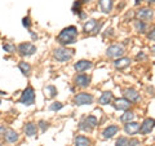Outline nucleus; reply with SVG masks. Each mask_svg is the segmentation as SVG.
Listing matches in <instances>:
<instances>
[{"instance_id":"f257e3e1","label":"nucleus","mask_w":155,"mask_h":146,"mask_svg":"<svg viewBox=\"0 0 155 146\" xmlns=\"http://www.w3.org/2000/svg\"><path fill=\"white\" fill-rule=\"evenodd\" d=\"M76 38H78V28L75 26H69L60 32V35L57 36V41L62 45H67L75 43Z\"/></svg>"},{"instance_id":"a878e982","label":"nucleus","mask_w":155,"mask_h":146,"mask_svg":"<svg viewBox=\"0 0 155 146\" xmlns=\"http://www.w3.org/2000/svg\"><path fill=\"white\" fill-rule=\"evenodd\" d=\"M134 26H136V28H137L138 32H145V30H146V25H145L143 21H141V19L134 21Z\"/></svg>"},{"instance_id":"20e7f679","label":"nucleus","mask_w":155,"mask_h":146,"mask_svg":"<svg viewBox=\"0 0 155 146\" xmlns=\"http://www.w3.org/2000/svg\"><path fill=\"white\" fill-rule=\"evenodd\" d=\"M96 125H97V119H96V116L89 115V116H87L84 120L80 121L79 128H80L81 131H84V132H91V131L93 129Z\"/></svg>"},{"instance_id":"2f4dec72","label":"nucleus","mask_w":155,"mask_h":146,"mask_svg":"<svg viewBox=\"0 0 155 146\" xmlns=\"http://www.w3.org/2000/svg\"><path fill=\"white\" fill-rule=\"evenodd\" d=\"M80 2H75L74 3V7H72V11H74V13H79L80 12Z\"/></svg>"},{"instance_id":"dca6fc26","label":"nucleus","mask_w":155,"mask_h":146,"mask_svg":"<svg viewBox=\"0 0 155 146\" xmlns=\"http://www.w3.org/2000/svg\"><path fill=\"white\" fill-rule=\"evenodd\" d=\"M118 131H119V127L118 125H109L107 128H106L104 131V133H102V137L105 140H107V138H111L114 134L118 133Z\"/></svg>"},{"instance_id":"1a4fd4ad","label":"nucleus","mask_w":155,"mask_h":146,"mask_svg":"<svg viewBox=\"0 0 155 146\" xmlns=\"http://www.w3.org/2000/svg\"><path fill=\"white\" fill-rule=\"evenodd\" d=\"M136 16H137L138 19H141V21H150L154 17V12L149 8H143V9H140Z\"/></svg>"},{"instance_id":"f3484780","label":"nucleus","mask_w":155,"mask_h":146,"mask_svg":"<svg viewBox=\"0 0 155 146\" xmlns=\"http://www.w3.org/2000/svg\"><path fill=\"white\" fill-rule=\"evenodd\" d=\"M4 137H5L7 142L13 144V142H16V141L18 140V133L16 132V131H13V129H7L5 133H4Z\"/></svg>"},{"instance_id":"e433bc0d","label":"nucleus","mask_w":155,"mask_h":146,"mask_svg":"<svg viewBox=\"0 0 155 146\" xmlns=\"http://www.w3.org/2000/svg\"><path fill=\"white\" fill-rule=\"evenodd\" d=\"M141 2H142V0H136V4H140Z\"/></svg>"},{"instance_id":"4be33fe9","label":"nucleus","mask_w":155,"mask_h":146,"mask_svg":"<svg viewBox=\"0 0 155 146\" xmlns=\"http://www.w3.org/2000/svg\"><path fill=\"white\" fill-rule=\"evenodd\" d=\"M23 131H25V133L27 136H30V137H32V136L36 134V125L34 123H27L25 125V128H23Z\"/></svg>"},{"instance_id":"7ed1b4c3","label":"nucleus","mask_w":155,"mask_h":146,"mask_svg":"<svg viewBox=\"0 0 155 146\" xmlns=\"http://www.w3.org/2000/svg\"><path fill=\"white\" fill-rule=\"evenodd\" d=\"M19 102L26 106H31L35 102V92H34L32 87H27V88L22 92L21 97H19Z\"/></svg>"},{"instance_id":"cd10ccee","label":"nucleus","mask_w":155,"mask_h":146,"mask_svg":"<svg viewBox=\"0 0 155 146\" xmlns=\"http://www.w3.org/2000/svg\"><path fill=\"white\" fill-rule=\"evenodd\" d=\"M62 105L61 102H54V104H52L51 106H49V110H52V111H58V110H61L62 109Z\"/></svg>"},{"instance_id":"7c9ffc66","label":"nucleus","mask_w":155,"mask_h":146,"mask_svg":"<svg viewBox=\"0 0 155 146\" xmlns=\"http://www.w3.org/2000/svg\"><path fill=\"white\" fill-rule=\"evenodd\" d=\"M39 127H40V129H41V132H45V129H48V123H45L44 120H40L39 121Z\"/></svg>"},{"instance_id":"b1692460","label":"nucleus","mask_w":155,"mask_h":146,"mask_svg":"<svg viewBox=\"0 0 155 146\" xmlns=\"http://www.w3.org/2000/svg\"><path fill=\"white\" fill-rule=\"evenodd\" d=\"M18 67H19V70L22 71V74L23 75H26V76H28L30 75V72H31V66L27 64V62H19L18 64Z\"/></svg>"},{"instance_id":"2eb2a0df","label":"nucleus","mask_w":155,"mask_h":146,"mask_svg":"<svg viewBox=\"0 0 155 146\" xmlns=\"http://www.w3.org/2000/svg\"><path fill=\"white\" fill-rule=\"evenodd\" d=\"M130 64V58H127V57H120L118 58L115 62H114V66L116 69L122 70V69H125V67H128Z\"/></svg>"},{"instance_id":"a211bd4d","label":"nucleus","mask_w":155,"mask_h":146,"mask_svg":"<svg viewBox=\"0 0 155 146\" xmlns=\"http://www.w3.org/2000/svg\"><path fill=\"white\" fill-rule=\"evenodd\" d=\"M113 98H114V95L111 93L110 91H106V92H104V93H102V96L100 97L98 102L101 105H107V104H110V102L113 101Z\"/></svg>"},{"instance_id":"c9c22d12","label":"nucleus","mask_w":155,"mask_h":146,"mask_svg":"<svg viewBox=\"0 0 155 146\" xmlns=\"http://www.w3.org/2000/svg\"><path fill=\"white\" fill-rule=\"evenodd\" d=\"M145 57H146V56H145L143 53H140V55H137V57H136V58H137V60H143Z\"/></svg>"},{"instance_id":"f704fd0d","label":"nucleus","mask_w":155,"mask_h":146,"mask_svg":"<svg viewBox=\"0 0 155 146\" xmlns=\"http://www.w3.org/2000/svg\"><path fill=\"white\" fill-rule=\"evenodd\" d=\"M5 127H3V125H0V136H2V134H4V133H5Z\"/></svg>"},{"instance_id":"9b49d317","label":"nucleus","mask_w":155,"mask_h":146,"mask_svg":"<svg viewBox=\"0 0 155 146\" xmlns=\"http://www.w3.org/2000/svg\"><path fill=\"white\" fill-rule=\"evenodd\" d=\"M124 98H127L129 102H137L140 100V93L133 88L124 91Z\"/></svg>"},{"instance_id":"9d476101","label":"nucleus","mask_w":155,"mask_h":146,"mask_svg":"<svg viewBox=\"0 0 155 146\" xmlns=\"http://www.w3.org/2000/svg\"><path fill=\"white\" fill-rule=\"evenodd\" d=\"M75 84L80 88H87L89 84H91V78L88 75H84V74H80L75 78Z\"/></svg>"},{"instance_id":"f03ea898","label":"nucleus","mask_w":155,"mask_h":146,"mask_svg":"<svg viewBox=\"0 0 155 146\" xmlns=\"http://www.w3.org/2000/svg\"><path fill=\"white\" fill-rule=\"evenodd\" d=\"M53 57L56 58L58 62H66L70 61L74 57V51L72 49H67V48H58L53 53Z\"/></svg>"},{"instance_id":"a19ab883","label":"nucleus","mask_w":155,"mask_h":146,"mask_svg":"<svg viewBox=\"0 0 155 146\" xmlns=\"http://www.w3.org/2000/svg\"><path fill=\"white\" fill-rule=\"evenodd\" d=\"M0 104H2V101H0Z\"/></svg>"},{"instance_id":"412c9836","label":"nucleus","mask_w":155,"mask_h":146,"mask_svg":"<svg viewBox=\"0 0 155 146\" xmlns=\"http://www.w3.org/2000/svg\"><path fill=\"white\" fill-rule=\"evenodd\" d=\"M96 28H97V21H96V19H89L88 22L84 23V31L87 34L96 31Z\"/></svg>"},{"instance_id":"72a5a7b5","label":"nucleus","mask_w":155,"mask_h":146,"mask_svg":"<svg viewBox=\"0 0 155 146\" xmlns=\"http://www.w3.org/2000/svg\"><path fill=\"white\" fill-rule=\"evenodd\" d=\"M147 38L150 39V40H155V28H154V30H153L149 34V35H147Z\"/></svg>"},{"instance_id":"6ab92c4d","label":"nucleus","mask_w":155,"mask_h":146,"mask_svg":"<svg viewBox=\"0 0 155 146\" xmlns=\"http://www.w3.org/2000/svg\"><path fill=\"white\" fill-rule=\"evenodd\" d=\"M100 8L104 13H110L113 9V0H100Z\"/></svg>"},{"instance_id":"5701e85b","label":"nucleus","mask_w":155,"mask_h":146,"mask_svg":"<svg viewBox=\"0 0 155 146\" xmlns=\"http://www.w3.org/2000/svg\"><path fill=\"white\" fill-rule=\"evenodd\" d=\"M75 146H91V141L84 136H78L75 138Z\"/></svg>"},{"instance_id":"ddd939ff","label":"nucleus","mask_w":155,"mask_h":146,"mask_svg":"<svg viewBox=\"0 0 155 146\" xmlns=\"http://www.w3.org/2000/svg\"><path fill=\"white\" fill-rule=\"evenodd\" d=\"M124 131L128 134H136L137 132H140V124L136 123V121H128L124 125Z\"/></svg>"},{"instance_id":"79ce46f5","label":"nucleus","mask_w":155,"mask_h":146,"mask_svg":"<svg viewBox=\"0 0 155 146\" xmlns=\"http://www.w3.org/2000/svg\"><path fill=\"white\" fill-rule=\"evenodd\" d=\"M0 146H2V145H0Z\"/></svg>"},{"instance_id":"bb28decb","label":"nucleus","mask_w":155,"mask_h":146,"mask_svg":"<svg viewBox=\"0 0 155 146\" xmlns=\"http://www.w3.org/2000/svg\"><path fill=\"white\" fill-rule=\"evenodd\" d=\"M115 146H128V138L127 137H120L116 141Z\"/></svg>"},{"instance_id":"6e6552de","label":"nucleus","mask_w":155,"mask_h":146,"mask_svg":"<svg viewBox=\"0 0 155 146\" xmlns=\"http://www.w3.org/2000/svg\"><path fill=\"white\" fill-rule=\"evenodd\" d=\"M154 127H155V120L153 118H147V119H145L142 125L140 127V132L142 134H147L154 129Z\"/></svg>"},{"instance_id":"4468645a","label":"nucleus","mask_w":155,"mask_h":146,"mask_svg":"<svg viewBox=\"0 0 155 146\" xmlns=\"http://www.w3.org/2000/svg\"><path fill=\"white\" fill-rule=\"evenodd\" d=\"M130 105H132V104H130L127 98H119V100L115 101L114 108L116 110H128L130 108Z\"/></svg>"},{"instance_id":"c756f323","label":"nucleus","mask_w":155,"mask_h":146,"mask_svg":"<svg viewBox=\"0 0 155 146\" xmlns=\"http://www.w3.org/2000/svg\"><path fill=\"white\" fill-rule=\"evenodd\" d=\"M22 25L25 26L26 28H28V30H30V27H31V22H30V18L28 17H25L22 19Z\"/></svg>"},{"instance_id":"aec40b11","label":"nucleus","mask_w":155,"mask_h":146,"mask_svg":"<svg viewBox=\"0 0 155 146\" xmlns=\"http://www.w3.org/2000/svg\"><path fill=\"white\" fill-rule=\"evenodd\" d=\"M44 96L47 98H54L57 96V88L54 85H47L44 88Z\"/></svg>"},{"instance_id":"393cba45","label":"nucleus","mask_w":155,"mask_h":146,"mask_svg":"<svg viewBox=\"0 0 155 146\" xmlns=\"http://www.w3.org/2000/svg\"><path fill=\"white\" fill-rule=\"evenodd\" d=\"M133 118H134V114L132 113V111H125V113L122 115L120 120H122L123 123H128V121H132Z\"/></svg>"},{"instance_id":"c85d7f7f","label":"nucleus","mask_w":155,"mask_h":146,"mask_svg":"<svg viewBox=\"0 0 155 146\" xmlns=\"http://www.w3.org/2000/svg\"><path fill=\"white\" fill-rule=\"evenodd\" d=\"M3 49L5 52H8V53H14L16 52V47H14L13 44H4Z\"/></svg>"},{"instance_id":"58836bf2","label":"nucleus","mask_w":155,"mask_h":146,"mask_svg":"<svg viewBox=\"0 0 155 146\" xmlns=\"http://www.w3.org/2000/svg\"><path fill=\"white\" fill-rule=\"evenodd\" d=\"M151 51H153V52H154V53H155V45H154V47H153V48H151Z\"/></svg>"},{"instance_id":"423d86ee","label":"nucleus","mask_w":155,"mask_h":146,"mask_svg":"<svg viewBox=\"0 0 155 146\" xmlns=\"http://www.w3.org/2000/svg\"><path fill=\"white\" fill-rule=\"evenodd\" d=\"M18 52L21 56H31L36 52V47L32 43H22L18 45Z\"/></svg>"},{"instance_id":"4c0bfd02","label":"nucleus","mask_w":155,"mask_h":146,"mask_svg":"<svg viewBox=\"0 0 155 146\" xmlns=\"http://www.w3.org/2000/svg\"><path fill=\"white\" fill-rule=\"evenodd\" d=\"M149 3H155V0H147Z\"/></svg>"},{"instance_id":"0eeeda50","label":"nucleus","mask_w":155,"mask_h":146,"mask_svg":"<svg viewBox=\"0 0 155 146\" xmlns=\"http://www.w3.org/2000/svg\"><path fill=\"white\" fill-rule=\"evenodd\" d=\"M93 100H94V97L89 93H79L75 96L74 102L79 106L80 105H91L92 102H93Z\"/></svg>"},{"instance_id":"f8f14e48","label":"nucleus","mask_w":155,"mask_h":146,"mask_svg":"<svg viewBox=\"0 0 155 146\" xmlns=\"http://www.w3.org/2000/svg\"><path fill=\"white\" fill-rule=\"evenodd\" d=\"M92 67V62L91 61H87V60H81V61H78L76 64L74 65V69L78 72H83L85 70H88Z\"/></svg>"},{"instance_id":"ea45409f","label":"nucleus","mask_w":155,"mask_h":146,"mask_svg":"<svg viewBox=\"0 0 155 146\" xmlns=\"http://www.w3.org/2000/svg\"><path fill=\"white\" fill-rule=\"evenodd\" d=\"M88 2H91V0H83V3H88Z\"/></svg>"},{"instance_id":"473e14b6","label":"nucleus","mask_w":155,"mask_h":146,"mask_svg":"<svg viewBox=\"0 0 155 146\" xmlns=\"http://www.w3.org/2000/svg\"><path fill=\"white\" fill-rule=\"evenodd\" d=\"M140 145H141L140 144V141L136 140V138H132V140L128 141V146H140Z\"/></svg>"},{"instance_id":"39448f33","label":"nucleus","mask_w":155,"mask_h":146,"mask_svg":"<svg viewBox=\"0 0 155 146\" xmlns=\"http://www.w3.org/2000/svg\"><path fill=\"white\" fill-rule=\"evenodd\" d=\"M106 55H107V57H110V58H118V57L120 58L124 55V48L119 44H114V45L107 48Z\"/></svg>"}]
</instances>
